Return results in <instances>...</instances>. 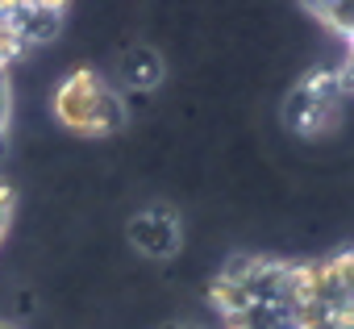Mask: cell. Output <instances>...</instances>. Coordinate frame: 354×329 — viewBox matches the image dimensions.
Masks as SVG:
<instances>
[{
  "label": "cell",
  "mask_w": 354,
  "mask_h": 329,
  "mask_svg": "<svg viewBox=\"0 0 354 329\" xmlns=\"http://www.w3.org/2000/svg\"><path fill=\"white\" fill-rule=\"evenodd\" d=\"M67 30V9L63 5H0V34L9 50L21 55H46L59 46Z\"/></svg>",
  "instance_id": "3"
},
{
  "label": "cell",
  "mask_w": 354,
  "mask_h": 329,
  "mask_svg": "<svg viewBox=\"0 0 354 329\" xmlns=\"http://www.w3.org/2000/svg\"><path fill=\"white\" fill-rule=\"evenodd\" d=\"M154 329H209L205 321H196V317H188V312H180V317H167V321H158Z\"/></svg>",
  "instance_id": "7"
},
{
  "label": "cell",
  "mask_w": 354,
  "mask_h": 329,
  "mask_svg": "<svg viewBox=\"0 0 354 329\" xmlns=\"http://www.w3.org/2000/svg\"><path fill=\"white\" fill-rule=\"evenodd\" d=\"M313 13H321L325 26H333L350 46H354V0H337V5H317Z\"/></svg>",
  "instance_id": "5"
},
{
  "label": "cell",
  "mask_w": 354,
  "mask_h": 329,
  "mask_svg": "<svg viewBox=\"0 0 354 329\" xmlns=\"http://www.w3.org/2000/svg\"><path fill=\"white\" fill-rule=\"evenodd\" d=\"M50 113H55L59 129H67L75 138H104L109 142V138H121L129 129L125 96L92 67H75L55 84Z\"/></svg>",
  "instance_id": "1"
},
{
  "label": "cell",
  "mask_w": 354,
  "mask_h": 329,
  "mask_svg": "<svg viewBox=\"0 0 354 329\" xmlns=\"http://www.w3.org/2000/svg\"><path fill=\"white\" fill-rule=\"evenodd\" d=\"M121 242H125L129 258H138L146 267H171L184 254V242H188L184 213L171 200H158V196L138 200L121 217Z\"/></svg>",
  "instance_id": "2"
},
{
  "label": "cell",
  "mask_w": 354,
  "mask_h": 329,
  "mask_svg": "<svg viewBox=\"0 0 354 329\" xmlns=\"http://www.w3.org/2000/svg\"><path fill=\"white\" fill-rule=\"evenodd\" d=\"M9 221H13V192L0 184V242H5V234H9Z\"/></svg>",
  "instance_id": "6"
},
{
  "label": "cell",
  "mask_w": 354,
  "mask_h": 329,
  "mask_svg": "<svg viewBox=\"0 0 354 329\" xmlns=\"http://www.w3.org/2000/svg\"><path fill=\"white\" fill-rule=\"evenodd\" d=\"M171 67L162 59V50L146 38H133L125 42L117 55H113V67H109V84L125 96V100H154L167 84Z\"/></svg>",
  "instance_id": "4"
}]
</instances>
